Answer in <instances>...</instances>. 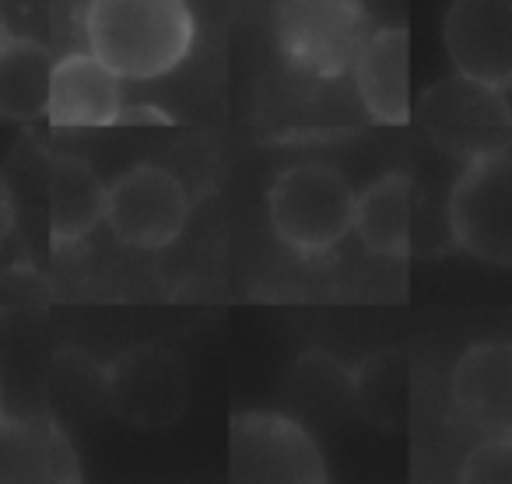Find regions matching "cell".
<instances>
[{
  "label": "cell",
  "mask_w": 512,
  "mask_h": 484,
  "mask_svg": "<svg viewBox=\"0 0 512 484\" xmlns=\"http://www.w3.org/2000/svg\"><path fill=\"white\" fill-rule=\"evenodd\" d=\"M109 186L78 155H57L50 162V239L53 246H74L88 239L106 218Z\"/></svg>",
  "instance_id": "cell-13"
},
{
  "label": "cell",
  "mask_w": 512,
  "mask_h": 484,
  "mask_svg": "<svg viewBox=\"0 0 512 484\" xmlns=\"http://www.w3.org/2000/svg\"><path fill=\"white\" fill-rule=\"evenodd\" d=\"M442 43L456 74L512 92V0H453Z\"/></svg>",
  "instance_id": "cell-8"
},
{
  "label": "cell",
  "mask_w": 512,
  "mask_h": 484,
  "mask_svg": "<svg viewBox=\"0 0 512 484\" xmlns=\"http://www.w3.org/2000/svg\"><path fill=\"white\" fill-rule=\"evenodd\" d=\"M460 481L467 484H512V435L481 439L460 463Z\"/></svg>",
  "instance_id": "cell-16"
},
{
  "label": "cell",
  "mask_w": 512,
  "mask_h": 484,
  "mask_svg": "<svg viewBox=\"0 0 512 484\" xmlns=\"http://www.w3.org/2000/svg\"><path fill=\"white\" fill-rule=\"evenodd\" d=\"M186 0H88V50L123 81H155L176 71L193 46Z\"/></svg>",
  "instance_id": "cell-1"
},
{
  "label": "cell",
  "mask_w": 512,
  "mask_h": 484,
  "mask_svg": "<svg viewBox=\"0 0 512 484\" xmlns=\"http://www.w3.org/2000/svg\"><path fill=\"white\" fill-rule=\"evenodd\" d=\"M358 193L330 165H292L267 190L271 228L302 257H320L341 246L355 228Z\"/></svg>",
  "instance_id": "cell-2"
},
{
  "label": "cell",
  "mask_w": 512,
  "mask_h": 484,
  "mask_svg": "<svg viewBox=\"0 0 512 484\" xmlns=\"http://www.w3.org/2000/svg\"><path fill=\"white\" fill-rule=\"evenodd\" d=\"M8 36H11V32H8V22H4V15H0V43H4Z\"/></svg>",
  "instance_id": "cell-18"
},
{
  "label": "cell",
  "mask_w": 512,
  "mask_h": 484,
  "mask_svg": "<svg viewBox=\"0 0 512 484\" xmlns=\"http://www.w3.org/2000/svg\"><path fill=\"white\" fill-rule=\"evenodd\" d=\"M355 88L365 113L383 127L411 120V39L407 29H376L355 64Z\"/></svg>",
  "instance_id": "cell-12"
},
{
  "label": "cell",
  "mask_w": 512,
  "mask_h": 484,
  "mask_svg": "<svg viewBox=\"0 0 512 484\" xmlns=\"http://www.w3.org/2000/svg\"><path fill=\"white\" fill-rule=\"evenodd\" d=\"M232 477L235 481H327V463L313 435L285 414L249 411L232 421Z\"/></svg>",
  "instance_id": "cell-7"
},
{
  "label": "cell",
  "mask_w": 512,
  "mask_h": 484,
  "mask_svg": "<svg viewBox=\"0 0 512 484\" xmlns=\"http://www.w3.org/2000/svg\"><path fill=\"white\" fill-rule=\"evenodd\" d=\"M53 57L43 43L8 36L0 43V116L39 120L50 109Z\"/></svg>",
  "instance_id": "cell-15"
},
{
  "label": "cell",
  "mask_w": 512,
  "mask_h": 484,
  "mask_svg": "<svg viewBox=\"0 0 512 484\" xmlns=\"http://www.w3.org/2000/svg\"><path fill=\"white\" fill-rule=\"evenodd\" d=\"M274 32L288 64L320 81L355 71L372 36L362 0H281Z\"/></svg>",
  "instance_id": "cell-3"
},
{
  "label": "cell",
  "mask_w": 512,
  "mask_h": 484,
  "mask_svg": "<svg viewBox=\"0 0 512 484\" xmlns=\"http://www.w3.org/2000/svg\"><path fill=\"white\" fill-rule=\"evenodd\" d=\"M57 127H113L123 116V78L109 64H102L92 50L67 53L53 64L50 109Z\"/></svg>",
  "instance_id": "cell-11"
},
{
  "label": "cell",
  "mask_w": 512,
  "mask_h": 484,
  "mask_svg": "<svg viewBox=\"0 0 512 484\" xmlns=\"http://www.w3.org/2000/svg\"><path fill=\"white\" fill-rule=\"evenodd\" d=\"M11 225H15V204H11V193H8V186L0 183V242L8 239Z\"/></svg>",
  "instance_id": "cell-17"
},
{
  "label": "cell",
  "mask_w": 512,
  "mask_h": 484,
  "mask_svg": "<svg viewBox=\"0 0 512 484\" xmlns=\"http://www.w3.org/2000/svg\"><path fill=\"white\" fill-rule=\"evenodd\" d=\"M0 425H4V390H0Z\"/></svg>",
  "instance_id": "cell-19"
},
{
  "label": "cell",
  "mask_w": 512,
  "mask_h": 484,
  "mask_svg": "<svg viewBox=\"0 0 512 484\" xmlns=\"http://www.w3.org/2000/svg\"><path fill=\"white\" fill-rule=\"evenodd\" d=\"M190 218L183 183L162 165H134L106 193V225L127 250H165Z\"/></svg>",
  "instance_id": "cell-6"
},
{
  "label": "cell",
  "mask_w": 512,
  "mask_h": 484,
  "mask_svg": "<svg viewBox=\"0 0 512 484\" xmlns=\"http://www.w3.org/2000/svg\"><path fill=\"white\" fill-rule=\"evenodd\" d=\"M449 232L467 257L512 267V148L463 162L449 193Z\"/></svg>",
  "instance_id": "cell-5"
},
{
  "label": "cell",
  "mask_w": 512,
  "mask_h": 484,
  "mask_svg": "<svg viewBox=\"0 0 512 484\" xmlns=\"http://www.w3.org/2000/svg\"><path fill=\"white\" fill-rule=\"evenodd\" d=\"M414 228V190L404 172H386L358 193L355 232L376 257H407Z\"/></svg>",
  "instance_id": "cell-14"
},
{
  "label": "cell",
  "mask_w": 512,
  "mask_h": 484,
  "mask_svg": "<svg viewBox=\"0 0 512 484\" xmlns=\"http://www.w3.org/2000/svg\"><path fill=\"white\" fill-rule=\"evenodd\" d=\"M505 95L502 88L453 74L418 99V123L432 144L460 162L505 151L512 148V106Z\"/></svg>",
  "instance_id": "cell-4"
},
{
  "label": "cell",
  "mask_w": 512,
  "mask_h": 484,
  "mask_svg": "<svg viewBox=\"0 0 512 484\" xmlns=\"http://www.w3.org/2000/svg\"><path fill=\"white\" fill-rule=\"evenodd\" d=\"M453 411L481 439L512 435V344H474L453 369Z\"/></svg>",
  "instance_id": "cell-10"
},
{
  "label": "cell",
  "mask_w": 512,
  "mask_h": 484,
  "mask_svg": "<svg viewBox=\"0 0 512 484\" xmlns=\"http://www.w3.org/2000/svg\"><path fill=\"white\" fill-rule=\"evenodd\" d=\"M186 365L179 355L162 348H137L127 351L109 369V404L123 421L141 428H162L183 414L186 407Z\"/></svg>",
  "instance_id": "cell-9"
}]
</instances>
